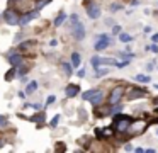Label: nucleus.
<instances>
[{
	"mask_svg": "<svg viewBox=\"0 0 158 153\" xmlns=\"http://www.w3.org/2000/svg\"><path fill=\"white\" fill-rule=\"evenodd\" d=\"M131 121H133L131 117H126V116L119 114L116 119H114V128H116V131H119V133H126L127 128H129V124H131Z\"/></svg>",
	"mask_w": 158,
	"mask_h": 153,
	"instance_id": "nucleus-1",
	"label": "nucleus"
},
{
	"mask_svg": "<svg viewBox=\"0 0 158 153\" xmlns=\"http://www.w3.org/2000/svg\"><path fill=\"white\" fill-rule=\"evenodd\" d=\"M146 126H148V122L144 121V119H136V121H131V124H129V133L131 134H141V133L146 129Z\"/></svg>",
	"mask_w": 158,
	"mask_h": 153,
	"instance_id": "nucleus-2",
	"label": "nucleus"
},
{
	"mask_svg": "<svg viewBox=\"0 0 158 153\" xmlns=\"http://www.w3.org/2000/svg\"><path fill=\"white\" fill-rule=\"evenodd\" d=\"M123 94H124V88L121 87H114L112 88V92H110V95H109V104L112 105V104H117V102H121V97H123Z\"/></svg>",
	"mask_w": 158,
	"mask_h": 153,
	"instance_id": "nucleus-3",
	"label": "nucleus"
},
{
	"mask_svg": "<svg viewBox=\"0 0 158 153\" xmlns=\"http://www.w3.org/2000/svg\"><path fill=\"white\" fill-rule=\"evenodd\" d=\"M4 19L7 24H10V26H15V24H19V14L15 12V10L9 9L4 12Z\"/></svg>",
	"mask_w": 158,
	"mask_h": 153,
	"instance_id": "nucleus-4",
	"label": "nucleus"
},
{
	"mask_svg": "<svg viewBox=\"0 0 158 153\" xmlns=\"http://www.w3.org/2000/svg\"><path fill=\"white\" fill-rule=\"evenodd\" d=\"M73 37L77 41H82L85 37V27H83V24H80V22L73 24Z\"/></svg>",
	"mask_w": 158,
	"mask_h": 153,
	"instance_id": "nucleus-5",
	"label": "nucleus"
},
{
	"mask_svg": "<svg viewBox=\"0 0 158 153\" xmlns=\"http://www.w3.org/2000/svg\"><path fill=\"white\" fill-rule=\"evenodd\" d=\"M109 44H110V39H109V37H107L106 34H100L99 39H97V43H95V46H94V48H95L97 51H102V49H106V48L109 46Z\"/></svg>",
	"mask_w": 158,
	"mask_h": 153,
	"instance_id": "nucleus-6",
	"label": "nucleus"
},
{
	"mask_svg": "<svg viewBox=\"0 0 158 153\" xmlns=\"http://www.w3.org/2000/svg\"><path fill=\"white\" fill-rule=\"evenodd\" d=\"M87 14L90 19H97V17H100V7L97 3H90V5H87Z\"/></svg>",
	"mask_w": 158,
	"mask_h": 153,
	"instance_id": "nucleus-7",
	"label": "nucleus"
},
{
	"mask_svg": "<svg viewBox=\"0 0 158 153\" xmlns=\"http://www.w3.org/2000/svg\"><path fill=\"white\" fill-rule=\"evenodd\" d=\"M78 92H80V87H78V85H75V83L68 85V87L65 88L66 97H75V95H78Z\"/></svg>",
	"mask_w": 158,
	"mask_h": 153,
	"instance_id": "nucleus-8",
	"label": "nucleus"
},
{
	"mask_svg": "<svg viewBox=\"0 0 158 153\" xmlns=\"http://www.w3.org/2000/svg\"><path fill=\"white\" fill-rule=\"evenodd\" d=\"M34 17H36V12H27V14L19 17V24H21V26H26V24H29Z\"/></svg>",
	"mask_w": 158,
	"mask_h": 153,
	"instance_id": "nucleus-9",
	"label": "nucleus"
},
{
	"mask_svg": "<svg viewBox=\"0 0 158 153\" xmlns=\"http://www.w3.org/2000/svg\"><path fill=\"white\" fill-rule=\"evenodd\" d=\"M144 95H146V92H144V90H138V88H131V90H129V94H127V99H131V100H133V99L144 97Z\"/></svg>",
	"mask_w": 158,
	"mask_h": 153,
	"instance_id": "nucleus-10",
	"label": "nucleus"
},
{
	"mask_svg": "<svg viewBox=\"0 0 158 153\" xmlns=\"http://www.w3.org/2000/svg\"><path fill=\"white\" fill-rule=\"evenodd\" d=\"M9 63L14 65V66H19V65L24 63V58H22L21 54H12V56L9 58Z\"/></svg>",
	"mask_w": 158,
	"mask_h": 153,
	"instance_id": "nucleus-11",
	"label": "nucleus"
},
{
	"mask_svg": "<svg viewBox=\"0 0 158 153\" xmlns=\"http://www.w3.org/2000/svg\"><path fill=\"white\" fill-rule=\"evenodd\" d=\"M102 97H104V94H102V92H100V90H97V92H95V94H94V95H92V97H90V99H89V100H90V102H92V104H94V105H99V104H100V102H102Z\"/></svg>",
	"mask_w": 158,
	"mask_h": 153,
	"instance_id": "nucleus-12",
	"label": "nucleus"
},
{
	"mask_svg": "<svg viewBox=\"0 0 158 153\" xmlns=\"http://www.w3.org/2000/svg\"><path fill=\"white\" fill-rule=\"evenodd\" d=\"M36 88H38V82H36V80L29 82L27 87H26V94H32V92H34Z\"/></svg>",
	"mask_w": 158,
	"mask_h": 153,
	"instance_id": "nucleus-13",
	"label": "nucleus"
},
{
	"mask_svg": "<svg viewBox=\"0 0 158 153\" xmlns=\"http://www.w3.org/2000/svg\"><path fill=\"white\" fill-rule=\"evenodd\" d=\"M80 66V54L73 53L72 54V68H78Z\"/></svg>",
	"mask_w": 158,
	"mask_h": 153,
	"instance_id": "nucleus-14",
	"label": "nucleus"
},
{
	"mask_svg": "<svg viewBox=\"0 0 158 153\" xmlns=\"http://www.w3.org/2000/svg\"><path fill=\"white\" fill-rule=\"evenodd\" d=\"M134 78H136L138 82H141V83H148V82L151 80V78H150V75H136Z\"/></svg>",
	"mask_w": 158,
	"mask_h": 153,
	"instance_id": "nucleus-15",
	"label": "nucleus"
},
{
	"mask_svg": "<svg viewBox=\"0 0 158 153\" xmlns=\"http://www.w3.org/2000/svg\"><path fill=\"white\" fill-rule=\"evenodd\" d=\"M65 19H66V15H65L63 12H60V15L56 17V20H55V26H56V27H58V26H61V24L65 22Z\"/></svg>",
	"mask_w": 158,
	"mask_h": 153,
	"instance_id": "nucleus-16",
	"label": "nucleus"
},
{
	"mask_svg": "<svg viewBox=\"0 0 158 153\" xmlns=\"http://www.w3.org/2000/svg\"><path fill=\"white\" fill-rule=\"evenodd\" d=\"M119 39L123 41V43H129V41H133V36H131V34H126V32H121Z\"/></svg>",
	"mask_w": 158,
	"mask_h": 153,
	"instance_id": "nucleus-17",
	"label": "nucleus"
},
{
	"mask_svg": "<svg viewBox=\"0 0 158 153\" xmlns=\"http://www.w3.org/2000/svg\"><path fill=\"white\" fill-rule=\"evenodd\" d=\"M49 2H51V0H38V2H36V9H43V7H44V5H48V3Z\"/></svg>",
	"mask_w": 158,
	"mask_h": 153,
	"instance_id": "nucleus-18",
	"label": "nucleus"
},
{
	"mask_svg": "<svg viewBox=\"0 0 158 153\" xmlns=\"http://www.w3.org/2000/svg\"><path fill=\"white\" fill-rule=\"evenodd\" d=\"M32 44H34L32 41H26V43H21V44H19V48H21V49H29Z\"/></svg>",
	"mask_w": 158,
	"mask_h": 153,
	"instance_id": "nucleus-19",
	"label": "nucleus"
},
{
	"mask_svg": "<svg viewBox=\"0 0 158 153\" xmlns=\"http://www.w3.org/2000/svg\"><path fill=\"white\" fill-rule=\"evenodd\" d=\"M61 68L65 70V73H66V75H72V65H68V63H61Z\"/></svg>",
	"mask_w": 158,
	"mask_h": 153,
	"instance_id": "nucleus-20",
	"label": "nucleus"
},
{
	"mask_svg": "<svg viewBox=\"0 0 158 153\" xmlns=\"http://www.w3.org/2000/svg\"><path fill=\"white\" fill-rule=\"evenodd\" d=\"M32 121H36L38 124H41V122L44 121V116H43V114H36V116H32Z\"/></svg>",
	"mask_w": 158,
	"mask_h": 153,
	"instance_id": "nucleus-21",
	"label": "nucleus"
},
{
	"mask_svg": "<svg viewBox=\"0 0 158 153\" xmlns=\"http://www.w3.org/2000/svg\"><path fill=\"white\" fill-rule=\"evenodd\" d=\"M100 136H112V129H110V128H104V131L100 129Z\"/></svg>",
	"mask_w": 158,
	"mask_h": 153,
	"instance_id": "nucleus-22",
	"label": "nucleus"
},
{
	"mask_svg": "<svg viewBox=\"0 0 158 153\" xmlns=\"http://www.w3.org/2000/svg\"><path fill=\"white\" fill-rule=\"evenodd\" d=\"M90 61H92V66H94V68H97V66L100 65V58H99V56H94Z\"/></svg>",
	"mask_w": 158,
	"mask_h": 153,
	"instance_id": "nucleus-23",
	"label": "nucleus"
},
{
	"mask_svg": "<svg viewBox=\"0 0 158 153\" xmlns=\"http://www.w3.org/2000/svg\"><path fill=\"white\" fill-rule=\"evenodd\" d=\"M95 70H97V77H102V75H106L107 71H109L107 68H99V66H97Z\"/></svg>",
	"mask_w": 158,
	"mask_h": 153,
	"instance_id": "nucleus-24",
	"label": "nucleus"
},
{
	"mask_svg": "<svg viewBox=\"0 0 158 153\" xmlns=\"http://www.w3.org/2000/svg\"><path fill=\"white\" fill-rule=\"evenodd\" d=\"M95 92H97V90H89V92H85V94H83V99H85V100H89V99L92 97Z\"/></svg>",
	"mask_w": 158,
	"mask_h": 153,
	"instance_id": "nucleus-25",
	"label": "nucleus"
},
{
	"mask_svg": "<svg viewBox=\"0 0 158 153\" xmlns=\"http://www.w3.org/2000/svg\"><path fill=\"white\" fill-rule=\"evenodd\" d=\"M14 75H15V70L7 71V75H5V80H12V78H14Z\"/></svg>",
	"mask_w": 158,
	"mask_h": 153,
	"instance_id": "nucleus-26",
	"label": "nucleus"
},
{
	"mask_svg": "<svg viewBox=\"0 0 158 153\" xmlns=\"http://www.w3.org/2000/svg\"><path fill=\"white\" fill-rule=\"evenodd\" d=\"M146 49H150L151 53H158V46H156V44H150V46H148Z\"/></svg>",
	"mask_w": 158,
	"mask_h": 153,
	"instance_id": "nucleus-27",
	"label": "nucleus"
},
{
	"mask_svg": "<svg viewBox=\"0 0 158 153\" xmlns=\"http://www.w3.org/2000/svg\"><path fill=\"white\" fill-rule=\"evenodd\" d=\"M127 65H129V60H124V61H121V63H116V66L123 68V66H127Z\"/></svg>",
	"mask_w": 158,
	"mask_h": 153,
	"instance_id": "nucleus-28",
	"label": "nucleus"
},
{
	"mask_svg": "<svg viewBox=\"0 0 158 153\" xmlns=\"http://www.w3.org/2000/svg\"><path fill=\"white\" fill-rule=\"evenodd\" d=\"M119 9H121V5H119V3H112V5H110V10H112V12H117Z\"/></svg>",
	"mask_w": 158,
	"mask_h": 153,
	"instance_id": "nucleus-29",
	"label": "nucleus"
},
{
	"mask_svg": "<svg viewBox=\"0 0 158 153\" xmlns=\"http://www.w3.org/2000/svg\"><path fill=\"white\" fill-rule=\"evenodd\" d=\"M53 102H55V95H49V97H48V102H46V105H51Z\"/></svg>",
	"mask_w": 158,
	"mask_h": 153,
	"instance_id": "nucleus-30",
	"label": "nucleus"
},
{
	"mask_svg": "<svg viewBox=\"0 0 158 153\" xmlns=\"http://www.w3.org/2000/svg\"><path fill=\"white\" fill-rule=\"evenodd\" d=\"M5 124H7V117L0 116V126H5Z\"/></svg>",
	"mask_w": 158,
	"mask_h": 153,
	"instance_id": "nucleus-31",
	"label": "nucleus"
},
{
	"mask_svg": "<svg viewBox=\"0 0 158 153\" xmlns=\"http://www.w3.org/2000/svg\"><path fill=\"white\" fill-rule=\"evenodd\" d=\"M58 121H60V116H55L53 121H51V126H56V124H58Z\"/></svg>",
	"mask_w": 158,
	"mask_h": 153,
	"instance_id": "nucleus-32",
	"label": "nucleus"
},
{
	"mask_svg": "<svg viewBox=\"0 0 158 153\" xmlns=\"http://www.w3.org/2000/svg\"><path fill=\"white\" fill-rule=\"evenodd\" d=\"M119 32H121V27L119 26H114L112 27V34H119Z\"/></svg>",
	"mask_w": 158,
	"mask_h": 153,
	"instance_id": "nucleus-33",
	"label": "nucleus"
},
{
	"mask_svg": "<svg viewBox=\"0 0 158 153\" xmlns=\"http://www.w3.org/2000/svg\"><path fill=\"white\" fill-rule=\"evenodd\" d=\"M72 22H73V24L78 22V15H77V14H72Z\"/></svg>",
	"mask_w": 158,
	"mask_h": 153,
	"instance_id": "nucleus-34",
	"label": "nucleus"
},
{
	"mask_svg": "<svg viewBox=\"0 0 158 153\" xmlns=\"http://www.w3.org/2000/svg\"><path fill=\"white\" fill-rule=\"evenodd\" d=\"M146 68H148V70H153L155 65H153V63H148V65H146Z\"/></svg>",
	"mask_w": 158,
	"mask_h": 153,
	"instance_id": "nucleus-35",
	"label": "nucleus"
},
{
	"mask_svg": "<svg viewBox=\"0 0 158 153\" xmlns=\"http://www.w3.org/2000/svg\"><path fill=\"white\" fill-rule=\"evenodd\" d=\"M78 77H85V70H78Z\"/></svg>",
	"mask_w": 158,
	"mask_h": 153,
	"instance_id": "nucleus-36",
	"label": "nucleus"
},
{
	"mask_svg": "<svg viewBox=\"0 0 158 153\" xmlns=\"http://www.w3.org/2000/svg\"><path fill=\"white\" fill-rule=\"evenodd\" d=\"M124 150H127V151H131V150H133V146H131V145H126V146H124Z\"/></svg>",
	"mask_w": 158,
	"mask_h": 153,
	"instance_id": "nucleus-37",
	"label": "nucleus"
},
{
	"mask_svg": "<svg viewBox=\"0 0 158 153\" xmlns=\"http://www.w3.org/2000/svg\"><path fill=\"white\" fill-rule=\"evenodd\" d=\"M153 43H158V34H155V36H153Z\"/></svg>",
	"mask_w": 158,
	"mask_h": 153,
	"instance_id": "nucleus-38",
	"label": "nucleus"
},
{
	"mask_svg": "<svg viewBox=\"0 0 158 153\" xmlns=\"http://www.w3.org/2000/svg\"><path fill=\"white\" fill-rule=\"evenodd\" d=\"M155 88H158V83H156V85H155Z\"/></svg>",
	"mask_w": 158,
	"mask_h": 153,
	"instance_id": "nucleus-39",
	"label": "nucleus"
},
{
	"mask_svg": "<svg viewBox=\"0 0 158 153\" xmlns=\"http://www.w3.org/2000/svg\"><path fill=\"white\" fill-rule=\"evenodd\" d=\"M156 134H158V129H156Z\"/></svg>",
	"mask_w": 158,
	"mask_h": 153,
	"instance_id": "nucleus-40",
	"label": "nucleus"
}]
</instances>
